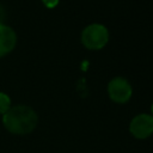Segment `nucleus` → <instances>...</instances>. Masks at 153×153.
<instances>
[{
  "label": "nucleus",
  "instance_id": "nucleus-1",
  "mask_svg": "<svg viewBox=\"0 0 153 153\" xmlns=\"http://www.w3.org/2000/svg\"><path fill=\"white\" fill-rule=\"evenodd\" d=\"M6 129L13 134H29L31 133L38 122L36 111L27 105L11 106L10 110L4 114L2 118Z\"/></svg>",
  "mask_w": 153,
  "mask_h": 153
},
{
  "label": "nucleus",
  "instance_id": "nucleus-2",
  "mask_svg": "<svg viewBox=\"0 0 153 153\" xmlns=\"http://www.w3.org/2000/svg\"><path fill=\"white\" fill-rule=\"evenodd\" d=\"M109 41V31L102 24L87 25L81 32V43L91 50L102 49Z\"/></svg>",
  "mask_w": 153,
  "mask_h": 153
},
{
  "label": "nucleus",
  "instance_id": "nucleus-3",
  "mask_svg": "<svg viewBox=\"0 0 153 153\" xmlns=\"http://www.w3.org/2000/svg\"><path fill=\"white\" fill-rule=\"evenodd\" d=\"M108 92H109V96L111 98V100H114L115 103H127L130 97H131V86L130 84L124 79V78H121V76H117V78H114L109 85H108Z\"/></svg>",
  "mask_w": 153,
  "mask_h": 153
},
{
  "label": "nucleus",
  "instance_id": "nucleus-4",
  "mask_svg": "<svg viewBox=\"0 0 153 153\" xmlns=\"http://www.w3.org/2000/svg\"><path fill=\"white\" fill-rule=\"evenodd\" d=\"M130 133L136 139H146L153 134V116L141 114L135 116L129 126Z\"/></svg>",
  "mask_w": 153,
  "mask_h": 153
},
{
  "label": "nucleus",
  "instance_id": "nucleus-5",
  "mask_svg": "<svg viewBox=\"0 0 153 153\" xmlns=\"http://www.w3.org/2000/svg\"><path fill=\"white\" fill-rule=\"evenodd\" d=\"M17 44V35L12 27L0 23V57L11 53Z\"/></svg>",
  "mask_w": 153,
  "mask_h": 153
},
{
  "label": "nucleus",
  "instance_id": "nucleus-6",
  "mask_svg": "<svg viewBox=\"0 0 153 153\" xmlns=\"http://www.w3.org/2000/svg\"><path fill=\"white\" fill-rule=\"evenodd\" d=\"M11 108V99L6 93L0 92V114H6Z\"/></svg>",
  "mask_w": 153,
  "mask_h": 153
},
{
  "label": "nucleus",
  "instance_id": "nucleus-7",
  "mask_svg": "<svg viewBox=\"0 0 153 153\" xmlns=\"http://www.w3.org/2000/svg\"><path fill=\"white\" fill-rule=\"evenodd\" d=\"M42 1L48 8H53L59 4V0H42Z\"/></svg>",
  "mask_w": 153,
  "mask_h": 153
},
{
  "label": "nucleus",
  "instance_id": "nucleus-8",
  "mask_svg": "<svg viewBox=\"0 0 153 153\" xmlns=\"http://www.w3.org/2000/svg\"><path fill=\"white\" fill-rule=\"evenodd\" d=\"M152 111H153V105H152Z\"/></svg>",
  "mask_w": 153,
  "mask_h": 153
}]
</instances>
